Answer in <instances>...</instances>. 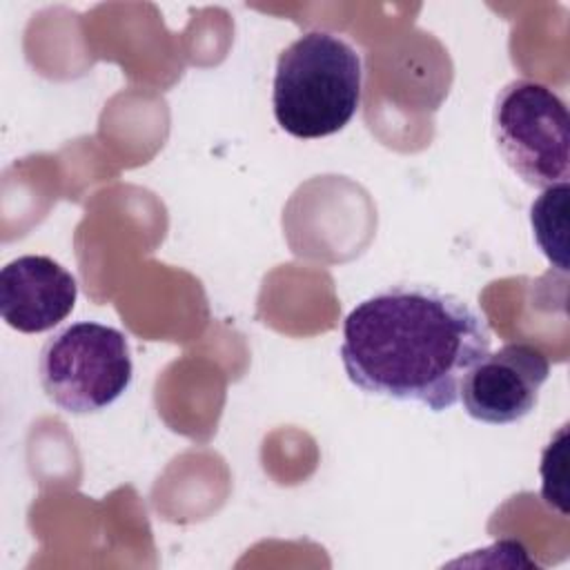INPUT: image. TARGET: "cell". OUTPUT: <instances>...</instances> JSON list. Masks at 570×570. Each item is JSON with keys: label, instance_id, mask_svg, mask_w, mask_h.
Returning a JSON list of instances; mask_svg holds the SVG:
<instances>
[{"label": "cell", "instance_id": "obj_1", "mask_svg": "<svg viewBox=\"0 0 570 570\" xmlns=\"http://www.w3.org/2000/svg\"><path fill=\"white\" fill-rule=\"evenodd\" d=\"M490 345L485 318L463 298L399 283L345 316L341 361L361 392L443 412L459 401L465 374Z\"/></svg>", "mask_w": 570, "mask_h": 570}, {"label": "cell", "instance_id": "obj_2", "mask_svg": "<svg viewBox=\"0 0 570 570\" xmlns=\"http://www.w3.org/2000/svg\"><path fill=\"white\" fill-rule=\"evenodd\" d=\"M361 94V56L332 31H305L278 53L272 107L281 129L294 138L341 131L358 111Z\"/></svg>", "mask_w": 570, "mask_h": 570}, {"label": "cell", "instance_id": "obj_3", "mask_svg": "<svg viewBox=\"0 0 570 570\" xmlns=\"http://www.w3.org/2000/svg\"><path fill=\"white\" fill-rule=\"evenodd\" d=\"M134 376L127 336L96 321L71 323L51 334L38 354L47 399L69 414H94L125 394Z\"/></svg>", "mask_w": 570, "mask_h": 570}, {"label": "cell", "instance_id": "obj_4", "mask_svg": "<svg viewBox=\"0 0 570 570\" xmlns=\"http://www.w3.org/2000/svg\"><path fill=\"white\" fill-rule=\"evenodd\" d=\"M492 136L505 165L530 187L548 189L570 178V118L566 100L548 85L517 78L492 107Z\"/></svg>", "mask_w": 570, "mask_h": 570}, {"label": "cell", "instance_id": "obj_5", "mask_svg": "<svg viewBox=\"0 0 570 570\" xmlns=\"http://www.w3.org/2000/svg\"><path fill=\"white\" fill-rule=\"evenodd\" d=\"M548 376L550 361L537 345L505 343L465 374L459 399L474 421L508 425L534 410Z\"/></svg>", "mask_w": 570, "mask_h": 570}, {"label": "cell", "instance_id": "obj_6", "mask_svg": "<svg viewBox=\"0 0 570 570\" xmlns=\"http://www.w3.org/2000/svg\"><path fill=\"white\" fill-rule=\"evenodd\" d=\"M78 298L73 274L45 254H24L0 272L2 321L22 332L40 334L65 321Z\"/></svg>", "mask_w": 570, "mask_h": 570}, {"label": "cell", "instance_id": "obj_7", "mask_svg": "<svg viewBox=\"0 0 570 570\" xmlns=\"http://www.w3.org/2000/svg\"><path fill=\"white\" fill-rule=\"evenodd\" d=\"M566 200L568 183H561L543 189L530 207L534 240L561 272H566Z\"/></svg>", "mask_w": 570, "mask_h": 570}]
</instances>
